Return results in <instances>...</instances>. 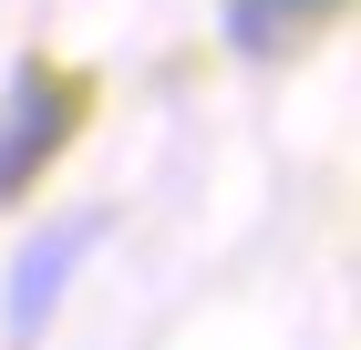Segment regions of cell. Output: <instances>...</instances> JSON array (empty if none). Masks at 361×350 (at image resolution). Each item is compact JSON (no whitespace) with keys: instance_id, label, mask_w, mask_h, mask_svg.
Returning a JSON list of instances; mask_svg holds the SVG:
<instances>
[{"instance_id":"obj_3","label":"cell","mask_w":361,"mask_h":350,"mask_svg":"<svg viewBox=\"0 0 361 350\" xmlns=\"http://www.w3.org/2000/svg\"><path fill=\"white\" fill-rule=\"evenodd\" d=\"M341 0H227V42L238 52H300Z\"/></svg>"},{"instance_id":"obj_1","label":"cell","mask_w":361,"mask_h":350,"mask_svg":"<svg viewBox=\"0 0 361 350\" xmlns=\"http://www.w3.org/2000/svg\"><path fill=\"white\" fill-rule=\"evenodd\" d=\"M73 124H83V82L52 73V62H21V82H11V113H0V196L31 186L42 165L73 144Z\"/></svg>"},{"instance_id":"obj_2","label":"cell","mask_w":361,"mask_h":350,"mask_svg":"<svg viewBox=\"0 0 361 350\" xmlns=\"http://www.w3.org/2000/svg\"><path fill=\"white\" fill-rule=\"evenodd\" d=\"M104 227V216H62L52 237H31L21 247V268H11V340H42V320H52V299H62V278H73V258H83V237Z\"/></svg>"}]
</instances>
